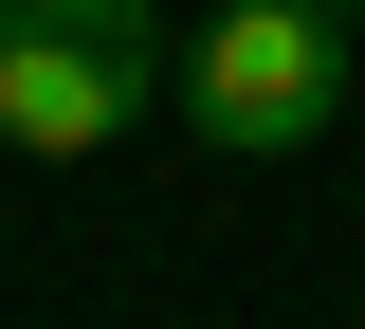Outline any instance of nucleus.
<instances>
[{
	"instance_id": "obj_2",
	"label": "nucleus",
	"mask_w": 365,
	"mask_h": 329,
	"mask_svg": "<svg viewBox=\"0 0 365 329\" xmlns=\"http://www.w3.org/2000/svg\"><path fill=\"white\" fill-rule=\"evenodd\" d=\"M146 92H165V74H128V55H91V37H55V19H19V0H0V146L73 165V146H110Z\"/></svg>"
},
{
	"instance_id": "obj_4",
	"label": "nucleus",
	"mask_w": 365,
	"mask_h": 329,
	"mask_svg": "<svg viewBox=\"0 0 365 329\" xmlns=\"http://www.w3.org/2000/svg\"><path fill=\"white\" fill-rule=\"evenodd\" d=\"M329 19H347V0H329Z\"/></svg>"
},
{
	"instance_id": "obj_1",
	"label": "nucleus",
	"mask_w": 365,
	"mask_h": 329,
	"mask_svg": "<svg viewBox=\"0 0 365 329\" xmlns=\"http://www.w3.org/2000/svg\"><path fill=\"white\" fill-rule=\"evenodd\" d=\"M329 110H347V19H329V0H220V19L182 37V128L237 146V165L311 146Z\"/></svg>"
},
{
	"instance_id": "obj_3",
	"label": "nucleus",
	"mask_w": 365,
	"mask_h": 329,
	"mask_svg": "<svg viewBox=\"0 0 365 329\" xmlns=\"http://www.w3.org/2000/svg\"><path fill=\"white\" fill-rule=\"evenodd\" d=\"M19 19H55V37L128 55V74H165V0H19Z\"/></svg>"
}]
</instances>
